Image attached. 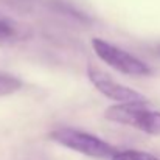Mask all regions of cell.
Segmentation results:
<instances>
[{"instance_id": "7", "label": "cell", "mask_w": 160, "mask_h": 160, "mask_svg": "<svg viewBox=\"0 0 160 160\" xmlns=\"http://www.w3.org/2000/svg\"><path fill=\"white\" fill-rule=\"evenodd\" d=\"M110 160H160L159 156L146 152V151H137V149H123L115 151V154Z\"/></svg>"}, {"instance_id": "5", "label": "cell", "mask_w": 160, "mask_h": 160, "mask_svg": "<svg viewBox=\"0 0 160 160\" xmlns=\"http://www.w3.org/2000/svg\"><path fill=\"white\" fill-rule=\"evenodd\" d=\"M31 36L28 27L16 22L11 17L0 14V45H12Z\"/></svg>"}, {"instance_id": "1", "label": "cell", "mask_w": 160, "mask_h": 160, "mask_svg": "<svg viewBox=\"0 0 160 160\" xmlns=\"http://www.w3.org/2000/svg\"><path fill=\"white\" fill-rule=\"evenodd\" d=\"M50 140L54 143L72 149L75 152L84 154L87 157H97V159H106L112 157L117 151L115 146L104 142L103 138L92 135L89 132L75 129V128H56L48 134Z\"/></svg>"}, {"instance_id": "6", "label": "cell", "mask_w": 160, "mask_h": 160, "mask_svg": "<svg viewBox=\"0 0 160 160\" xmlns=\"http://www.w3.org/2000/svg\"><path fill=\"white\" fill-rule=\"evenodd\" d=\"M22 89V81L9 73L0 72V97L12 95Z\"/></svg>"}, {"instance_id": "2", "label": "cell", "mask_w": 160, "mask_h": 160, "mask_svg": "<svg viewBox=\"0 0 160 160\" xmlns=\"http://www.w3.org/2000/svg\"><path fill=\"white\" fill-rule=\"evenodd\" d=\"M109 121L135 128L149 135H160V112L146 104H113L104 112Z\"/></svg>"}, {"instance_id": "4", "label": "cell", "mask_w": 160, "mask_h": 160, "mask_svg": "<svg viewBox=\"0 0 160 160\" xmlns=\"http://www.w3.org/2000/svg\"><path fill=\"white\" fill-rule=\"evenodd\" d=\"M87 76L100 93H103L104 97L113 101H118V104H148L149 103V100L143 93L113 81L109 75H106L100 67H97L92 62L87 64Z\"/></svg>"}, {"instance_id": "8", "label": "cell", "mask_w": 160, "mask_h": 160, "mask_svg": "<svg viewBox=\"0 0 160 160\" xmlns=\"http://www.w3.org/2000/svg\"><path fill=\"white\" fill-rule=\"evenodd\" d=\"M159 50H160V48H159Z\"/></svg>"}, {"instance_id": "3", "label": "cell", "mask_w": 160, "mask_h": 160, "mask_svg": "<svg viewBox=\"0 0 160 160\" xmlns=\"http://www.w3.org/2000/svg\"><path fill=\"white\" fill-rule=\"evenodd\" d=\"M92 47H93L97 56L103 62H106L109 67L115 68L120 73H124L129 76H149V75H152V68L146 62H143L137 56L131 54L129 52H126V50H123L110 42H106L104 39L93 38Z\"/></svg>"}]
</instances>
